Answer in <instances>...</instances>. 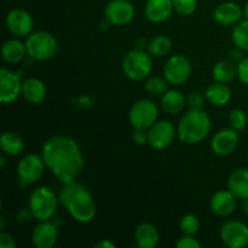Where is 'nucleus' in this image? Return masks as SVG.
<instances>
[{
	"mask_svg": "<svg viewBox=\"0 0 248 248\" xmlns=\"http://www.w3.org/2000/svg\"><path fill=\"white\" fill-rule=\"evenodd\" d=\"M247 115L241 109H234L229 114V124L232 128L236 131H242L247 126Z\"/></svg>",
	"mask_w": 248,
	"mask_h": 248,
	"instance_id": "473e14b6",
	"label": "nucleus"
},
{
	"mask_svg": "<svg viewBox=\"0 0 248 248\" xmlns=\"http://www.w3.org/2000/svg\"><path fill=\"white\" fill-rule=\"evenodd\" d=\"M27 55L35 61L51 60L58 51V41L46 31H33L27 36Z\"/></svg>",
	"mask_w": 248,
	"mask_h": 248,
	"instance_id": "39448f33",
	"label": "nucleus"
},
{
	"mask_svg": "<svg viewBox=\"0 0 248 248\" xmlns=\"http://www.w3.org/2000/svg\"><path fill=\"white\" fill-rule=\"evenodd\" d=\"M173 10L172 0H148L144 7V14L153 23H161L170 18Z\"/></svg>",
	"mask_w": 248,
	"mask_h": 248,
	"instance_id": "a211bd4d",
	"label": "nucleus"
},
{
	"mask_svg": "<svg viewBox=\"0 0 248 248\" xmlns=\"http://www.w3.org/2000/svg\"><path fill=\"white\" fill-rule=\"evenodd\" d=\"M45 167L41 155L28 154L17 165V176L23 184H34L41 178Z\"/></svg>",
	"mask_w": 248,
	"mask_h": 248,
	"instance_id": "1a4fd4ad",
	"label": "nucleus"
},
{
	"mask_svg": "<svg viewBox=\"0 0 248 248\" xmlns=\"http://www.w3.org/2000/svg\"><path fill=\"white\" fill-rule=\"evenodd\" d=\"M149 53L154 57H165L169 55L172 50L171 39L165 35L155 36L148 45Z\"/></svg>",
	"mask_w": 248,
	"mask_h": 248,
	"instance_id": "cd10ccee",
	"label": "nucleus"
},
{
	"mask_svg": "<svg viewBox=\"0 0 248 248\" xmlns=\"http://www.w3.org/2000/svg\"><path fill=\"white\" fill-rule=\"evenodd\" d=\"M211 208L216 215L227 217L236 210V198L230 190H219L211 198Z\"/></svg>",
	"mask_w": 248,
	"mask_h": 248,
	"instance_id": "6ab92c4d",
	"label": "nucleus"
},
{
	"mask_svg": "<svg viewBox=\"0 0 248 248\" xmlns=\"http://www.w3.org/2000/svg\"><path fill=\"white\" fill-rule=\"evenodd\" d=\"M237 77L245 85L248 86V57H245L237 64Z\"/></svg>",
	"mask_w": 248,
	"mask_h": 248,
	"instance_id": "c9c22d12",
	"label": "nucleus"
},
{
	"mask_svg": "<svg viewBox=\"0 0 248 248\" xmlns=\"http://www.w3.org/2000/svg\"><path fill=\"white\" fill-rule=\"evenodd\" d=\"M0 165H1V167L5 166V157L4 156L0 157Z\"/></svg>",
	"mask_w": 248,
	"mask_h": 248,
	"instance_id": "c03bdc74",
	"label": "nucleus"
},
{
	"mask_svg": "<svg viewBox=\"0 0 248 248\" xmlns=\"http://www.w3.org/2000/svg\"><path fill=\"white\" fill-rule=\"evenodd\" d=\"M212 75L216 81L228 84L237 77V65H235V63L230 60L219 61L213 67Z\"/></svg>",
	"mask_w": 248,
	"mask_h": 248,
	"instance_id": "bb28decb",
	"label": "nucleus"
},
{
	"mask_svg": "<svg viewBox=\"0 0 248 248\" xmlns=\"http://www.w3.org/2000/svg\"><path fill=\"white\" fill-rule=\"evenodd\" d=\"M244 58V50H241V48L237 47V46L229 51V60L232 61V62H234L235 64H239Z\"/></svg>",
	"mask_w": 248,
	"mask_h": 248,
	"instance_id": "ea45409f",
	"label": "nucleus"
},
{
	"mask_svg": "<svg viewBox=\"0 0 248 248\" xmlns=\"http://www.w3.org/2000/svg\"><path fill=\"white\" fill-rule=\"evenodd\" d=\"M205 98L206 97H203L200 92H193L186 98V104L190 109H202Z\"/></svg>",
	"mask_w": 248,
	"mask_h": 248,
	"instance_id": "72a5a7b5",
	"label": "nucleus"
},
{
	"mask_svg": "<svg viewBox=\"0 0 248 248\" xmlns=\"http://www.w3.org/2000/svg\"><path fill=\"white\" fill-rule=\"evenodd\" d=\"M0 247L1 248H15L16 247V241H15L14 236L7 232H1L0 234Z\"/></svg>",
	"mask_w": 248,
	"mask_h": 248,
	"instance_id": "4c0bfd02",
	"label": "nucleus"
},
{
	"mask_svg": "<svg viewBox=\"0 0 248 248\" xmlns=\"http://www.w3.org/2000/svg\"><path fill=\"white\" fill-rule=\"evenodd\" d=\"M220 239L225 246L242 248L248 246V227L239 220H229L220 228Z\"/></svg>",
	"mask_w": 248,
	"mask_h": 248,
	"instance_id": "9d476101",
	"label": "nucleus"
},
{
	"mask_svg": "<svg viewBox=\"0 0 248 248\" xmlns=\"http://www.w3.org/2000/svg\"><path fill=\"white\" fill-rule=\"evenodd\" d=\"M157 118H159V109L156 104L149 99H140L136 102L128 113V120L133 128L149 130L156 123Z\"/></svg>",
	"mask_w": 248,
	"mask_h": 248,
	"instance_id": "0eeeda50",
	"label": "nucleus"
},
{
	"mask_svg": "<svg viewBox=\"0 0 248 248\" xmlns=\"http://www.w3.org/2000/svg\"><path fill=\"white\" fill-rule=\"evenodd\" d=\"M205 97L211 104L217 107L227 106L232 99V90L227 84L215 81L206 87Z\"/></svg>",
	"mask_w": 248,
	"mask_h": 248,
	"instance_id": "4be33fe9",
	"label": "nucleus"
},
{
	"mask_svg": "<svg viewBox=\"0 0 248 248\" xmlns=\"http://www.w3.org/2000/svg\"><path fill=\"white\" fill-rule=\"evenodd\" d=\"M24 140L18 133L14 131H7L1 135L0 138V148L4 155L7 156H17L24 150Z\"/></svg>",
	"mask_w": 248,
	"mask_h": 248,
	"instance_id": "b1692460",
	"label": "nucleus"
},
{
	"mask_svg": "<svg viewBox=\"0 0 248 248\" xmlns=\"http://www.w3.org/2000/svg\"><path fill=\"white\" fill-rule=\"evenodd\" d=\"M104 16L114 26L130 23L135 17V7L128 0H111L104 10Z\"/></svg>",
	"mask_w": 248,
	"mask_h": 248,
	"instance_id": "4468645a",
	"label": "nucleus"
},
{
	"mask_svg": "<svg viewBox=\"0 0 248 248\" xmlns=\"http://www.w3.org/2000/svg\"><path fill=\"white\" fill-rule=\"evenodd\" d=\"M181 230L184 235H195L200 228V220L196 216L186 215L181 219Z\"/></svg>",
	"mask_w": 248,
	"mask_h": 248,
	"instance_id": "7c9ffc66",
	"label": "nucleus"
},
{
	"mask_svg": "<svg viewBox=\"0 0 248 248\" xmlns=\"http://www.w3.org/2000/svg\"><path fill=\"white\" fill-rule=\"evenodd\" d=\"M33 217V215H31V210L28 208H22V210H19L18 212L16 213V220L17 223H19V224H26V223L31 222V219Z\"/></svg>",
	"mask_w": 248,
	"mask_h": 248,
	"instance_id": "58836bf2",
	"label": "nucleus"
},
{
	"mask_svg": "<svg viewBox=\"0 0 248 248\" xmlns=\"http://www.w3.org/2000/svg\"><path fill=\"white\" fill-rule=\"evenodd\" d=\"M58 203V196L50 188L39 186L31 194L28 206L33 217L41 222L51 219L55 216Z\"/></svg>",
	"mask_w": 248,
	"mask_h": 248,
	"instance_id": "20e7f679",
	"label": "nucleus"
},
{
	"mask_svg": "<svg viewBox=\"0 0 248 248\" xmlns=\"http://www.w3.org/2000/svg\"><path fill=\"white\" fill-rule=\"evenodd\" d=\"M1 55L7 63H12V64L19 63L21 61H23L27 55L26 44L17 39H10V40L5 41L2 45Z\"/></svg>",
	"mask_w": 248,
	"mask_h": 248,
	"instance_id": "a878e982",
	"label": "nucleus"
},
{
	"mask_svg": "<svg viewBox=\"0 0 248 248\" xmlns=\"http://www.w3.org/2000/svg\"><path fill=\"white\" fill-rule=\"evenodd\" d=\"M244 16L245 14L241 6L232 1L219 4L213 12V17L216 21L224 27L236 26L239 22L242 21Z\"/></svg>",
	"mask_w": 248,
	"mask_h": 248,
	"instance_id": "f3484780",
	"label": "nucleus"
},
{
	"mask_svg": "<svg viewBox=\"0 0 248 248\" xmlns=\"http://www.w3.org/2000/svg\"><path fill=\"white\" fill-rule=\"evenodd\" d=\"M173 9L181 16H191L196 11V0H172Z\"/></svg>",
	"mask_w": 248,
	"mask_h": 248,
	"instance_id": "2f4dec72",
	"label": "nucleus"
},
{
	"mask_svg": "<svg viewBox=\"0 0 248 248\" xmlns=\"http://www.w3.org/2000/svg\"><path fill=\"white\" fill-rule=\"evenodd\" d=\"M123 72L128 79L133 81H142L147 79L153 69V61L149 53L142 48L128 51L123 58Z\"/></svg>",
	"mask_w": 248,
	"mask_h": 248,
	"instance_id": "423d86ee",
	"label": "nucleus"
},
{
	"mask_svg": "<svg viewBox=\"0 0 248 248\" xmlns=\"http://www.w3.org/2000/svg\"><path fill=\"white\" fill-rule=\"evenodd\" d=\"M135 241L140 248H154L159 242V232L150 223H140L135 230Z\"/></svg>",
	"mask_w": 248,
	"mask_h": 248,
	"instance_id": "5701e85b",
	"label": "nucleus"
},
{
	"mask_svg": "<svg viewBox=\"0 0 248 248\" xmlns=\"http://www.w3.org/2000/svg\"><path fill=\"white\" fill-rule=\"evenodd\" d=\"M57 240L58 228L50 220H41L31 232V241L36 248H52Z\"/></svg>",
	"mask_w": 248,
	"mask_h": 248,
	"instance_id": "dca6fc26",
	"label": "nucleus"
},
{
	"mask_svg": "<svg viewBox=\"0 0 248 248\" xmlns=\"http://www.w3.org/2000/svg\"><path fill=\"white\" fill-rule=\"evenodd\" d=\"M211 131V119L203 109H190L182 116L177 127L179 140L186 144L202 142Z\"/></svg>",
	"mask_w": 248,
	"mask_h": 248,
	"instance_id": "7ed1b4c3",
	"label": "nucleus"
},
{
	"mask_svg": "<svg viewBox=\"0 0 248 248\" xmlns=\"http://www.w3.org/2000/svg\"><path fill=\"white\" fill-rule=\"evenodd\" d=\"M186 104V97L178 90H167L161 97V108L164 109L165 113L171 115L181 113Z\"/></svg>",
	"mask_w": 248,
	"mask_h": 248,
	"instance_id": "393cba45",
	"label": "nucleus"
},
{
	"mask_svg": "<svg viewBox=\"0 0 248 248\" xmlns=\"http://www.w3.org/2000/svg\"><path fill=\"white\" fill-rule=\"evenodd\" d=\"M94 246L99 247V248H114L115 247V245H114L113 242L108 241V240H101V241L97 242Z\"/></svg>",
	"mask_w": 248,
	"mask_h": 248,
	"instance_id": "a19ab883",
	"label": "nucleus"
},
{
	"mask_svg": "<svg viewBox=\"0 0 248 248\" xmlns=\"http://www.w3.org/2000/svg\"><path fill=\"white\" fill-rule=\"evenodd\" d=\"M132 138L136 144H145V143H148V130H145V128H135Z\"/></svg>",
	"mask_w": 248,
	"mask_h": 248,
	"instance_id": "e433bc0d",
	"label": "nucleus"
},
{
	"mask_svg": "<svg viewBox=\"0 0 248 248\" xmlns=\"http://www.w3.org/2000/svg\"><path fill=\"white\" fill-rule=\"evenodd\" d=\"M191 74V63L184 55H173L167 60L164 67V78L173 86L188 81Z\"/></svg>",
	"mask_w": 248,
	"mask_h": 248,
	"instance_id": "6e6552de",
	"label": "nucleus"
},
{
	"mask_svg": "<svg viewBox=\"0 0 248 248\" xmlns=\"http://www.w3.org/2000/svg\"><path fill=\"white\" fill-rule=\"evenodd\" d=\"M41 156L46 167L62 183L74 181L84 166V156L79 145L67 136H55L46 140Z\"/></svg>",
	"mask_w": 248,
	"mask_h": 248,
	"instance_id": "f257e3e1",
	"label": "nucleus"
},
{
	"mask_svg": "<svg viewBox=\"0 0 248 248\" xmlns=\"http://www.w3.org/2000/svg\"><path fill=\"white\" fill-rule=\"evenodd\" d=\"M177 130L173 124L167 120L156 121L152 127L148 130V143L154 149H166L174 140Z\"/></svg>",
	"mask_w": 248,
	"mask_h": 248,
	"instance_id": "9b49d317",
	"label": "nucleus"
},
{
	"mask_svg": "<svg viewBox=\"0 0 248 248\" xmlns=\"http://www.w3.org/2000/svg\"><path fill=\"white\" fill-rule=\"evenodd\" d=\"M22 96L31 104H39L45 101L47 96V89L41 80L36 78H29L22 82Z\"/></svg>",
	"mask_w": 248,
	"mask_h": 248,
	"instance_id": "aec40b11",
	"label": "nucleus"
},
{
	"mask_svg": "<svg viewBox=\"0 0 248 248\" xmlns=\"http://www.w3.org/2000/svg\"><path fill=\"white\" fill-rule=\"evenodd\" d=\"M244 14H245V17H246V19H248V2H247L246 6H245V9H244Z\"/></svg>",
	"mask_w": 248,
	"mask_h": 248,
	"instance_id": "37998d69",
	"label": "nucleus"
},
{
	"mask_svg": "<svg viewBox=\"0 0 248 248\" xmlns=\"http://www.w3.org/2000/svg\"><path fill=\"white\" fill-rule=\"evenodd\" d=\"M228 190L240 200L248 198V170L237 169L232 172L228 179Z\"/></svg>",
	"mask_w": 248,
	"mask_h": 248,
	"instance_id": "412c9836",
	"label": "nucleus"
},
{
	"mask_svg": "<svg viewBox=\"0 0 248 248\" xmlns=\"http://www.w3.org/2000/svg\"><path fill=\"white\" fill-rule=\"evenodd\" d=\"M232 41L237 47L248 52V19H242L236 26H234Z\"/></svg>",
	"mask_w": 248,
	"mask_h": 248,
	"instance_id": "c85d7f7f",
	"label": "nucleus"
},
{
	"mask_svg": "<svg viewBox=\"0 0 248 248\" xmlns=\"http://www.w3.org/2000/svg\"><path fill=\"white\" fill-rule=\"evenodd\" d=\"M239 144V135L234 128H224L213 136L211 148L213 153L219 156H228L232 154Z\"/></svg>",
	"mask_w": 248,
	"mask_h": 248,
	"instance_id": "2eb2a0df",
	"label": "nucleus"
},
{
	"mask_svg": "<svg viewBox=\"0 0 248 248\" xmlns=\"http://www.w3.org/2000/svg\"><path fill=\"white\" fill-rule=\"evenodd\" d=\"M58 200L77 222L90 223L96 217V201L89 189L79 182L63 183L58 194Z\"/></svg>",
	"mask_w": 248,
	"mask_h": 248,
	"instance_id": "f03ea898",
	"label": "nucleus"
},
{
	"mask_svg": "<svg viewBox=\"0 0 248 248\" xmlns=\"http://www.w3.org/2000/svg\"><path fill=\"white\" fill-rule=\"evenodd\" d=\"M242 210H244L245 215L248 217V198L244 199V202H242Z\"/></svg>",
	"mask_w": 248,
	"mask_h": 248,
	"instance_id": "79ce46f5",
	"label": "nucleus"
},
{
	"mask_svg": "<svg viewBox=\"0 0 248 248\" xmlns=\"http://www.w3.org/2000/svg\"><path fill=\"white\" fill-rule=\"evenodd\" d=\"M167 80L160 77H150L145 80V91L152 96H162L167 91Z\"/></svg>",
	"mask_w": 248,
	"mask_h": 248,
	"instance_id": "c756f323",
	"label": "nucleus"
},
{
	"mask_svg": "<svg viewBox=\"0 0 248 248\" xmlns=\"http://www.w3.org/2000/svg\"><path fill=\"white\" fill-rule=\"evenodd\" d=\"M22 82L18 74L10 69H0V102L12 103L22 94Z\"/></svg>",
	"mask_w": 248,
	"mask_h": 248,
	"instance_id": "f8f14e48",
	"label": "nucleus"
},
{
	"mask_svg": "<svg viewBox=\"0 0 248 248\" xmlns=\"http://www.w3.org/2000/svg\"><path fill=\"white\" fill-rule=\"evenodd\" d=\"M6 28L18 38H24L33 33L34 21L31 15L23 9H14L6 16Z\"/></svg>",
	"mask_w": 248,
	"mask_h": 248,
	"instance_id": "ddd939ff",
	"label": "nucleus"
},
{
	"mask_svg": "<svg viewBox=\"0 0 248 248\" xmlns=\"http://www.w3.org/2000/svg\"><path fill=\"white\" fill-rule=\"evenodd\" d=\"M176 246L178 248H200L201 244L193 235H184L177 241Z\"/></svg>",
	"mask_w": 248,
	"mask_h": 248,
	"instance_id": "f704fd0d",
	"label": "nucleus"
}]
</instances>
